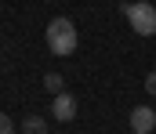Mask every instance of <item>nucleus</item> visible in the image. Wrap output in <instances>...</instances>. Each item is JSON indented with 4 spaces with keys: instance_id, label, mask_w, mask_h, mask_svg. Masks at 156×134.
I'll return each instance as SVG.
<instances>
[{
    "instance_id": "4",
    "label": "nucleus",
    "mask_w": 156,
    "mask_h": 134,
    "mask_svg": "<svg viewBox=\"0 0 156 134\" xmlns=\"http://www.w3.org/2000/svg\"><path fill=\"white\" fill-rule=\"evenodd\" d=\"M153 127H156V109L134 105V109H131V131L134 134H153Z\"/></svg>"
},
{
    "instance_id": "3",
    "label": "nucleus",
    "mask_w": 156,
    "mask_h": 134,
    "mask_svg": "<svg viewBox=\"0 0 156 134\" xmlns=\"http://www.w3.org/2000/svg\"><path fill=\"white\" fill-rule=\"evenodd\" d=\"M51 116H55L58 123H69V120H76V98H73L69 91H58V94L51 98Z\"/></svg>"
},
{
    "instance_id": "2",
    "label": "nucleus",
    "mask_w": 156,
    "mask_h": 134,
    "mask_svg": "<svg viewBox=\"0 0 156 134\" xmlns=\"http://www.w3.org/2000/svg\"><path fill=\"white\" fill-rule=\"evenodd\" d=\"M123 15H127L131 29H134L138 36H153L156 33V7L149 0H131V4L123 7Z\"/></svg>"
},
{
    "instance_id": "7",
    "label": "nucleus",
    "mask_w": 156,
    "mask_h": 134,
    "mask_svg": "<svg viewBox=\"0 0 156 134\" xmlns=\"http://www.w3.org/2000/svg\"><path fill=\"white\" fill-rule=\"evenodd\" d=\"M0 134H15V123H11L7 112H0Z\"/></svg>"
},
{
    "instance_id": "1",
    "label": "nucleus",
    "mask_w": 156,
    "mask_h": 134,
    "mask_svg": "<svg viewBox=\"0 0 156 134\" xmlns=\"http://www.w3.org/2000/svg\"><path fill=\"white\" fill-rule=\"evenodd\" d=\"M44 40H47V51H51V54L66 58V54H73V51H76V26H73L69 18H51V26H47Z\"/></svg>"
},
{
    "instance_id": "5",
    "label": "nucleus",
    "mask_w": 156,
    "mask_h": 134,
    "mask_svg": "<svg viewBox=\"0 0 156 134\" xmlns=\"http://www.w3.org/2000/svg\"><path fill=\"white\" fill-rule=\"evenodd\" d=\"M22 131L26 134H47V120H44V116H26Z\"/></svg>"
},
{
    "instance_id": "8",
    "label": "nucleus",
    "mask_w": 156,
    "mask_h": 134,
    "mask_svg": "<svg viewBox=\"0 0 156 134\" xmlns=\"http://www.w3.org/2000/svg\"><path fill=\"white\" fill-rule=\"evenodd\" d=\"M145 91L156 98V73H149V76H145Z\"/></svg>"
},
{
    "instance_id": "6",
    "label": "nucleus",
    "mask_w": 156,
    "mask_h": 134,
    "mask_svg": "<svg viewBox=\"0 0 156 134\" xmlns=\"http://www.w3.org/2000/svg\"><path fill=\"white\" fill-rule=\"evenodd\" d=\"M44 87L51 91V94H58V91H66V84H62V76H58V73H47V76H44Z\"/></svg>"
}]
</instances>
